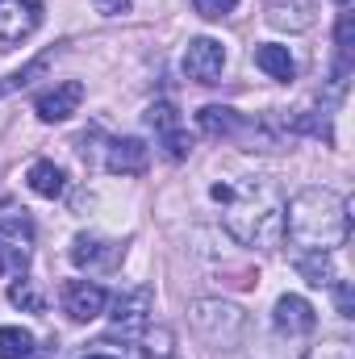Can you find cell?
<instances>
[{
    "instance_id": "obj_1",
    "label": "cell",
    "mask_w": 355,
    "mask_h": 359,
    "mask_svg": "<svg viewBox=\"0 0 355 359\" xmlns=\"http://www.w3.org/2000/svg\"><path fill=\"white\" fill-rule=\"evenodd\" d=\"M213 201H222V222L243 247L272 251L284 238V196L272 180L213 184Z\"/></svg>"
},
{
    "instance_id": "obj_2",
    "label": "cell",
    "mask_w": 355,
    "mask_h": 359,
    "mask_svg": "<svg viewBox=\"0 0 355 359\" xmlns=\"http://www.w3.org/2000/svg\"><path fill=\"white\" fill-rule=\"evenodd\" d=\"M284 234L301 251H330L347 243V201L330 188H305L284 205Z\"/></svg>"
},
{
    "instance_id": "obj_3",
    "label": "cell",
    "mask_w": 355,
    "mask_h": 359,
    "mask_svg": "<svg viewBox=\"0 0 355 359\" xmlns=\"http://www.w3.org/2000/svg\"><path fill=\"white\" fill-rule=\"evenodd\" d=\"M192 326L213 343V347H239L247 330V313L226 301H192Z\"/></svg>"
},
{
    "instance_id": "obj_4",
    "label": "cell",
    "mask_w": 355,
    "mask_h": 359,
    "mask_svg": "<svg viewBox=\"0 0 355 359\" xmlns=\"http://www.w3.org/2000/svg\"><path fill=\"white\" fill-rule=\"evenodd\" d=\"M314 326H318V313H314V305H309L305 297H297V292H284V297L276 301V313H272V330H276V339H288L297 355L305 351L301 343L314 334Z\"/></svg>"
},
{
    "instance_id": "obj_5",
    "label": "cell",
    "mask_w": 355,
    "mask_h": 359,
    "mask_svg": "<svg viewBox=\"0 0 355 359\" xmlns=\"http://www.w3.org/2000/svg\"><path fill=\"white\" fill-rule=\"evenodd\" d=\"M222 67H226V46H222L217 38H192V42H188V50H184V72H188V80H196V84H217Z\"/></svg>"
},
{
    "instance_id": "obj_6",
    "label": "cell",
    "mask_w": 355,
    "mask_h": 359,
    "mask_svg": "<svg viewBox=\"0 0 355 359\" xmlns=\"http://www.w3.org/2000/svg\"><path fill=\"white\" fill-rule=\"evenodd\" d=\"M147 121H151V130L159 134L168 159H184V155L192 151V142H188V134H184V126H180V113H176L172 100H155V104L147 109Z\"/></svg>"
},
{
    "instance_id": "obj_7",
    "label": "cell",
    "mask_w": 355,
    "mask_h": 359,
    "mask_svg": "<svg viewBox=\"0 0 355 359\" xmlns=\"http://www.w3.org/2000/svg\"><path fill=\"white\" fill-rule=\"evenodd\" d=\"M42 0H0V42H21L38 29Z\"/></svg>"
},
{
    "instance_id": "obj_8",
    "label": "cell",
    "mask_w": 355,
    "mask_h": 359,
    "mask_svg": "<svg viewBox=\"0 0 355 359\" xmlns=\"http://www.w3.org/2000/svg\"><path fill=\"white\" fill-rule=\"evenodd\" d=\"M105 288L96 284V280H72V284H63V309H67V318L72 322H92V318H100L105 313Z\"/></svg>"
},
{
    "instance_id": "obj_9",
    "label": "cell",
    "mask_w": 355,
    "mask_h": 359,
    "mask_svg": "<svg viewBox=\"0 0 355 359\" xmlns=\"http://www.w3.org/2000/svg\"><path fill=\"white\" fill-rule=\"evenodd\" d=\"M80 100H84V84L80 80H63V84H55L51 92H42L34 100V113L42 121H67L80 109Z\"/></svg>"
},
{
    "instance_id": "obj_10",
    "label": "cell",
    "mask_w": 355,
    "mask_h": 359,
    "mask_svg": "<svg viewBox=\"0 0 355 359\" xmlns=\"http://www.w3.org/2000/svg\"><path fill=\"white\" fill-rule=\"evenodd\" d=\"M147 313H151V288H134L126 297L113 301V334H138L147 326Z\"/></svg>"
},
{
    "instance_id": "obj_11",
    "label": "cell",
    "mask_w": 355,
    "mask_h": 359,
    "mask_svg": "<svg viewBox=\"0 0 355 359\" xmlns=\"http://www.w3.org/2000/svg\"><path fill=\"white\" fill-rule=\"evenodd\" d=\"M147 159H151V151H147L142 138H113L109 142V155H105V168L113 176H142L147 172Z\"/></svg>"
},
{
    "instance_id": "obj_12",
    "label": "cell",
    "mask_w": 355,
    "mask_h": 359,
    "mask_svg": "<svg viewBox=\"0 0 355 359\" xmlns=\"http://www.w3.org/2000/svg\"><path fill=\"white\" fill-rule=\"evenodd\" d=\"M117 247L113 243H105V238H96V234H80L76 243H72V264L76 268H88V271H96V268H113L117 264Z\"/></svg>"
},
{
    "instance_id": "obj_13",
    "label": "cell",
    "mask_w": 355,
    "mask_h": 359,
    "mask_svg": "<svg viewBox=\"0 0 355 359\" xmlns=\"http://www.w3.org/2000/svg\"><path fill=\"white\" fill-rule=\"evenodd\" d=\"M267 21L276 29H309L314 25V0H272Z\"/></svg>"
},
{
    "instance_id": "obj_14",
    "label": "cell",
    "mask_w": 355,
    "mask_h": 359,
    "mask_svg": "<svg viewBox=\"0 0 355 359\" xmlns=\"http://www.w3.org/2000/svg\"><path fill=\"white\" fill-rule=\"evenodd\" d=\"M255 67H260L264 76H272V80H280V84H288V80L297 76V63H293L288 46H276V42L255 46Z\"/></svg>"
},
{
    "instance_id": "obj_15",
    "label": "cell",
    "mask_w": 355,
    "mask_h": 359,
    "mask_svg": "<svg viewBox=\"0 0 355 359\" xmlns=\"http://www.w3.org/2000/svg\"><path fill=\"white\" fill-rule=\"evenodd\" d=\"M293 268H297V276H301L305 284H314V288H330V284H335L330 251H297Z\"/></svg>"
},
{
    "instance_id": "obj_16",
    "label": "cell",
    "mask_w": 355,
    "mask_h": 359,
    "mask_svg": "<svg viewBox=\"0 0 355 359\" xmlns=\"http://www.w3.org/2000/svg\"><path fill=\"white\" fill-rule=\"evenodd\" d=\"M29 188L38 192V196H46V201H55V196H63V188H67V176H63V168L59 163H51V159H38V163H29Z\"/></svg>"
},
{
    "instance_id": "obj_17",
    "label": "cell",
    "mask_w": 355,
    "mask_h": 359,
    "mask_svg": "<svg viewBox=\"0 0 355 359\" xmlns=\"http://www.w3.org/2000/svg\"><path fill=\"white\" fill-rule=\"evenodd\" d=\"M196 126H201L205 134L222 138V134H234V130L243 126V117H239L234 109H226V104H205V109L196 113Z\"/></svg>"
},
{
    "instance_id": "obj_18",
    "label": "cell",
    "mask_w": 355,
    "mask_h": 359,
    "mask_svg": "<svg viewBox=\"0 0 355 359\" xmlns=\"http://www.w3.org/2000/svg\"><path fill=\"white\" fill-rule=\"evenodd\" d=\"M34 334L21 326H0V359H29Z\"/></svg>"
},
{
    "instance_id": "obj_19",
    "label": "cell",
    "mask_w": 355,
    "mask_h": 359,
    "mask_svg": "<svg viewBox=\"0 0 355 359\" xmlns=\"http://www.w3.org/2000/svg\"><path fill=\"white\" fill-rule=\"evenodd\" d=\"M0 230H4L8 238H17V243H29V238H34V222H29V213L17 209V205H0Z\"/></svg>"
},
{
    "instance_id": "obj_20",
    "label": "cell",
    "mask_w": 355,
    "mask_h": 359,
    "mask_svg": "<svg viewBox=\"0 0 355 359\" xmlns=\"http://www.w3.org/2000/svg\"><path fill=\"white\" fill-rule=\"evenodd\" d=\"M51 59H55V55L46 50V55H38L34 63H25L21 72H13V76H4V80H0V96H8V92L25 88V84H34V80H38V76H42V72L51 67Z\"/></svg>"
},
{
    "instance_id": "obj_21",
    "label": "cell",
    "mask_w": 355,
    "mask_h": 359,
    "mask_svg": "<svg viewBox=\"0 0 355 359\" xmlns=\"http://www.w3.org/2000/svg\"><path fill=\"white\" fill-rule=\"evenodd\" d=\"M8 301H13V305H21V309H29V313H42V309H46V301L34 292V284H29V280H17V284L8 288Z\"/></svg>"
},
{
    "instance_id": "obj_22",
    "label": "cell",
    "mask_w": 355,
    "mask_h": 359,
    "mask_svg": "<svg viewBox=\"0 0 355 359\" xmlns=\"http://www.w3.org/2000/svg\"><path fill=\"white\" fill-rule=\"evenodd\" d=\"M234 4H239V0H192V8H196L205 21H222V17H230Z\"/></svg>"
},
{
    "instance_id": "obj_23",
    "label": "cell",
    "mask_w": 355,
    "mask_h": 359,
    "mask_svg": "<svg viewBox=\"0 0 355 359\" xmlns=\"http://www.w3.org/2000/svg\"><path fill=\"white\" fill-rule=\"evenodd\" d=\"M142 343H147V355H159V359L172 355V330H147Z\"/></svg>"
},
{
    "instance_id": "obj_24",
    "label": "cell",
    "mask_w": 355,
    "mask_h": 359,
    "mask_svg": "<svg viewBox=\"0 0 355 359\" xmlns=\"http://www.w3.org/2000/svg\"><path fill=\"white\" fill-rule=\"evenodd\" d=\"M330 288H335L339 313H343V318H355V305H351V284H330Z\"/></svg>"
},
{
    "instance_id": "obj_25",
    "label": "cell",
    "mask_w": 355,
    "mask_h": 359,
    "mask_svg": "<svg viewBox=\"0 0 355 359\" xmlns=\"http://www.w3.org/2000/svg\"><path fill=\"white\" fill-rule=\"evenodd\" d=\"M96 4V13H105V17H121V13H130V0H92Z\"/></svg>"
},
{
    "instance_id": "obj_26",
    "label": "cell",
    "mask_w": 355,
    "mask_h": 359,
    "mask_svg": "<svg viewBox=\"0 0 355 359\" xmlns=\"http://www.w3.org/2000/svg\"><path fill=\"white\" fill-rule=\"evenodd\" d=\"M84 359H117V355H100V351H92V355H84Z\"/></svg>"
},
{
    "instance_id": "obj_27",
    "label": "cell",
    "mask_w": 355,
    "mask_h": 359,
    "mask_svg": "<svg viewBox=\"0 0 355 359\" xmlns=\"http://www.w3.org/2000/svg\"><path fill=\"white\" fill-rule=\"evenodd\" d=\"M335 4H343V8H347V4H351V0H335Z\"/></svg>"
},
{
    "instance_id": "obj_28",
    "label": "cell",
    "mask_w": 355,
    "mask_h": 359,
    "mask_svg": "<svg viewBox=\"0 0 355 359\" xmlns=\"http://www.w3.org/2000/svg\"><path fill=\"white\" fill-rule=\"evenodd\" d=\"M0 271H4V259H0Z\"/></svg>"
}]
</instances>
